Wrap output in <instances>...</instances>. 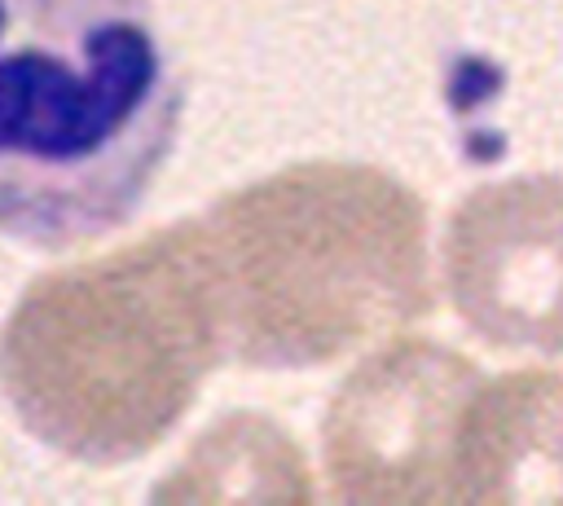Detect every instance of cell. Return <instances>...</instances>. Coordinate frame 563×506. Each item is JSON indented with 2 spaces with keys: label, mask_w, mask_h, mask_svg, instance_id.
<instances>
[{
  "label": "cell",
  "mask_w": 563,
  "mask_h": 506,
  "mask_svg": "<svg viewBox=\"0 0 563 506\" xmlns=\"http://www.w3.org/2000/svg\"><path fill=\"white\" fill-rule=\"evenodd\" d=\"M229 361L198 216L26 282L0 326V392L62 458L150 453Z\"/></svg>",
  "instance_id": "2"
},
{
  "label": "cell",
  "mask_w": 563,
  "mask_h": 506,
  "mask_svg": "<svg viewBox=\"0 0 563 506\" xmlns=\"http://www.w3.org/2000/svg\"><path fill=\"white\" fill-rule=\"evenodd\" d=\"M453 312L493 348L563 352V176L471 189L444 229Z\"/></svg>",
  "instance_id": "5"
},
{
  "label": "cell",
  "mask_w": 563,
  "mask_h": 506,
  "mask_svg": "<svg viewBox=\"0 0 563 506\" xmlns=\"http://www.w3.org/2000/svg\"><path fill=\"white\" fill-rule=\"evenodd\" d=\"M180 114L154 0H0V238L70 251L123 229Z\"/></svg>",
  "instance_id": "1"
},
{
  "label": "cell",
  "mask_w": 563,
  "mask_h": 506,
  "mask_svg": "<svg viewBox=\"0 0 563 506\" xmlns=\"http://www.w3.org/2000/svg\"><path fill=\"white\" fill-rule=\"evenodd\" d=\"M457 502H563V374L515 370L484 378L462 436Z\"/></svg>",
  "instance_id": "6"
},
{
  "label": "cell",
  "mask_w": 563,
  "mask_h": 506,
  "mask_svg": "<svg viewBox=\"0 0 563 506\" xmlns=\"http://www.w3.org/2000/svg\"><path fill=\"white\" fill-rule=\"evenodd\" d=\"M198 229L246 370L330 365L435 304L427 207L369 163H290L220 194Z\"/></svg>",
  "instance_id": "3"
},
{
  "label": "cell",
  "mask_w": 563,
  "mask_h": 506,
  "mask_svg": "<svg viewBox=\"0 0 563 506\" xmlns=\"http://www.w3.org/2000/svg\"><path fill=\"white\" fill-rule=\"evenodd\" d=\"M484 374L457 348L396 339L365 356L321 422L334 502H457L466 414Z\"/></svg>",
  "instance_id": "4"
}]
</instances>
